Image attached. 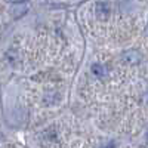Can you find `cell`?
<instances>
[{
	"mask_svg": "<svg viewBox=\"0 0 148 148\" xmlns=\"http://www.w3.org/2000/svg\"><path fill=\"white\" fill-rule=\"evenodd\" d=\"M121 58H123V61H125L126 64H129V65H136V64H139L141 62V55H139V52L138 51H126L125 53L121 55Z\"/></svg>",
	"mask_w": 148,
	"mask_h": 148,
	"instance_id": "6da1fadb",
	"label": "cell"
},
{
	"mask_svg": "<svg viewBox=\"0 0 148 148\" xmlns=\"http://www.w3.org/2000/svg\"><path fill=\"white\" fill-rule=\"evenodd\" d=\"M27 10H28V6L25 3H15V5H12V15H14L15 18L22 16Z\"/></svg>",
	"mask_w": 148,
	"mask_h": 148,
	"instance_id": "7a4b0ae2",
	"label": "cell"
},
{
	"mask_svg": "<svg viewBox=\"0 0 148 148\" xmlns=\"http://www.w3.org/2000/svg\"><path fill=\"white\" fill-rule=\"evenodd\" d=\"M92 73L95 74L96 77H99V79L107 76V70H105V67L102 64H93L92 65Z\"/></svg>",
	"mask_w": 148,
	"mask_h": 148,
	"instance_id": "3957f363",
	"label": "cell"
},
{
	"mask_svg": "<svg viewBox=\"0 0 148 148\" xmlns=\"http://www.w3.org/2000/svg\"><path fill=\"white\" fill-rule=\"evenodd\" d=\"M101 148H116V144H114V141H108V142L104 144Z\"/></svg>",
	"mask_w": 148,
	"mask_h": 148,
	"instance_id": "277c9868",
	"label": "cell"
},
{
	"mask_svg": "<svg viewBox=\"0 0 148 148\" xmlns=\"http://www.w3.org/2000/svg\"><path fill=\"white\" fill-rule=\"evenodd\" d=\"M145 34L148 36V25H147V28H145Z\"/></svg>",
	"mask_w": 148,
	"mask_h": 148,
	"instance_id": "5b68a950",
	"label": "cell"
},
{
	"mask_svg": "<svg viewBox=\"0 0 148 148\" xmlns=\"http://www.w3.org/2000/svg\"><path fill=\"white\" fill-rule=\"evenodd\" d=\"M147 139H148V133H147Z\"/></svg>",
	"mask_w": 148,
	"mask_h": 148,
	"instance_id": "8992f818",
	"label": "cell"
}]
</instances>
